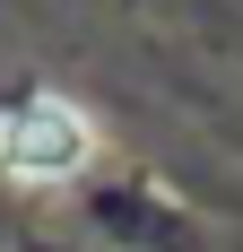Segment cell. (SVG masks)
Segmentation results:
<instances>
[{
	"instance_id": "cell-1",
	"label": "cell",
	"mask_w": 243,
	"mask_h": 252,
	"mask_svg": "<svg viewBox=\"0 0 243 252\" xmlns=\"http://www.w3.org/2000/svg\"><path fill=\"white\" fill-rule=\"evenodd\" d=\"M96 165V122L78 113L70 96H52V87H35V96H18L9 113H0V174L18 183H70Z\"/></svg>"
}]
</instances>
